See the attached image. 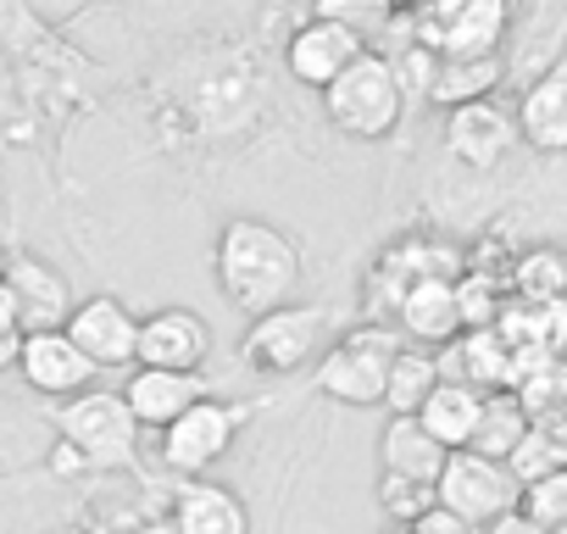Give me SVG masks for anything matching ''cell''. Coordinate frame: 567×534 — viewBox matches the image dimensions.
Segmentation results:
<instances>
[{
    "instance_id": "28",
    "label": "cell",
    "mask_w": 567,
    "mask_h": 534,
    "mask_svg": "<svg viewBox=\"0 0 567 534\" xmlns=\"http://www.w3.org/2000/svg\"><path fill=\"white\" fill-rule=\"evenodd\" d=\"M517 512H523L534 528H545V534L567 528V468H561V473H545V479H534V484H523Z\"/></svg>"
},
{
    "instance_id": "31",
    "label": "cell",
    "mask_w": 567,
    "mask_h": 534,
    "mask_svg": "<svg viewBox=\"0 0 567 534\" xmlns=\"http://www.w3.org/2000/svg\"><path fill=\"white\" fill-rule=\"evenodd\" d=\"M84 7H101V0H34V12H40L45 23H68V18L84 12Z\"/></svg>"
},
{
    "instance_id": "14",
    "label": "cell",
    "mask_w": 567,
    "mask_h": 534,
    "mask_svg": "<svg viewBox=\"0 0 567 534\" xmlns=\"http://www.w3.org/2000/svg\"><path fill=\"white\" fill-rule=\"evenodd\" d=\"M368 45L357 34H346L340 23H323V18H307L290 40H284V68H290L296 84L307 90H329Z\"/></svg>"
},
{
    "instance_id": "17",
    "label": "cell",
    "mask_w": 567,
    "mask_h": 534,
    "mask_svg": "<svg viewBox=\"0 0 567 534\" xmlns=\"http://www.w3.org/2000/svg\"><path fill=\"white\" fill-rule=\"evenodd\" d=\"M440 357V379L473 384L478 396L489 390H512V346L501 340V329H462Z\"/></svg>"
},
{
    "instance_id": "5",
    "label": "cell",
    "mask_w": 567,
    "mask_h": 534,
    "mask_svg": "<svg viewBox=\"0 0 567 534\" xmlns=\"http://www.w3.org/2000/svg\"><path fill=\"white\" fill-rule=\"evenodd\" d=\"M245 423H250V407L223 401V396H206V401H195L189 412H178V418L162 429L156 456H162V468H167L173 479H206V473L234 451V440H239Z\"/></svg>"
},
{
    "instance_id": "19",
    "label": "cell",
    "mask_w": 567,
    "mask_h": 534,
    "mask_svg": "<svg viewBox=\"0 0 567 534\" xmlns=\"http://www.w3.org/2000/svg\"><path fill=\"white\" fill-rule=\"evenodd\" d=\"M512 123H517V140L523 145H534L545 156L567 151V68H550L545 79H534L523 90Z\"/></svg>"
},
{
    "instance_id": "10",
    "label": "cell",
    "mask_w": 567,
    "mask_h": 534,
    "mask_svg": "<svg viewBox=\"0 0 567 534\" xmlns=\"http://www.w3.org/2000/svg\"><path fill=\"white\" fill-rule=\"evenodd\" d=\"M212 357V324L195 307H162L140 318V351L134 368H167V373H200Z\"/></svg>"
},
{
    "instance_id": "37",
    "label": "cell",
    "mask_w": 567,
    "mask_h": 534,
    "mask_svg": "<svg viewBox=\"0 0 567 534\" xmlns=\"http://www.w3.org/2000/svg\"><path fill=\"white\" fill-rule=\"evenodd\" d=\"M401 7H406V12H412V7H423V0H395V12H401Z\"/></svg>"
},
{
    "instance_id": "3",
    "label": "cell",
    "mask_w": 567,
    "mask_h": 534,
    "mask_svg": "<svg viewBox=\"0 0 567 534\" xmlns=\"http://www.w3.org/2000/svg\"><path fill=\"white\" fill-rule=\"evenodd\" d=\"M401 346H406V340H401L395 329L362 324V329H351L346 340H334V346L318 357L312 379H318V390H323L329 401H340V407H384L390 357H395Z\"/></svg>"
},
{
    "instance_id": "21",
    "label": "cell",
    "mask_w": 567,
    "mask_h": 534,
    "mask_svg": "<svg viewBox=\"0 0 567 534\" xmlns=\"http://www.w3.org/2000/svg\"><path fill=\"white\" fill-rule=\"evenodd\" d=\"M501 73L506 62L501 57H434V73H429V101L434 106H467V101H495L501 90Z\"/></svg>"
},
{
    "instance_id": "9",
    "label": "cell",
    "mask_w": 567,
    "mask_h": 534,
    "mask_svg": "<svg viewBox=\"0 0 567 534\" xmlns=\"http://www.w3.org/2000/svg\"><path fill=\"white\" fill-rule=\"evenodd\" d=\"M68 340L90 357L95 373H128L134 351H140V318L117 301V296H84L68 312Z\"/></svg>"
},
{
    "instance_id": "35",
    "label": "cell",
    "mask_w": 567,
    "mask_h": 534,
    "mask_svg": "<svg viewBox=\"0 0 567 534\" xmlns=\"http://www.w3.org/2000/svg\"><path fill=\"white\" fill-rule=\"evenodd\" d=\"M0 329H18V307H12V290L0 279Z\"/></svg>"
},
{
    "instance_id": "26",
    "label": "cell",
    "mask_w": 567,
    "mask_h": 534,
    "mask_svg": "<svg viewBox=\"0 0 567 534\" xmlns=\"http://www.w3.org/2000/svg\"><path fill=\"white\" fill-rule=\"evenodd\" d=\"M567 468V434H556V429H539V423H528V434L512 445V456H506V473L517 479V490L523 484H534V479H545V473H561Z\"/></svg>"
},
{
    "instance_id": "6",
    "label": "cell",
    "mask_w": 567,
    "mask_h": 534,
    "mask_svg": "<svg viewBox=\"0 0 567 534\" xmlns=\"http://www.w3.org/2000/svg\"><path fill=\"white\" fill-rule=\"evenodd\" d=\"M506 23V0H423L412 7V45L429 57H501Z\"/></svg>"
},
{
    "instance_id": "12",
    "label": "cell",
    "mask_w": 567,
    "mask_h": 534,
    "mask_svg": "<svg viewBox=\"0 0 567 534\" xmlns=\"http://www.w3.org/2000/svg\"><path fill=\"white\" fill-rule=\"evenodd\" d=\"M0 279L12 290V307H18V329L23 335H45V329H62L68 312H73V285L56 274L51 261L40 256H12L0 261Z\"/></svg>"
},
{
    "instance_id": "7",
    "label": "cell",
    "mask_w": 567,
    "mask_h": 534,
    "mask_svg": "<svg viewBox=\"0 0 567 534\" xmlns=\"http://www.w3.org/2000/svg\"><path fill=\"white\" fill-rule=\"evenodd\" d=\"M323 335H329V312L290 301V307H278V312L250 318V329L239 340V357H245L250 373L284 379V373H301L312 357H323Z\"/></svg>"
},
{
    "instance_id": "38",
    "label": "cell",
    "mask_w": 567,
    "mask_h": 534,
    "mask_svg": "<svg viewBox=\"0 0 567 534\" xmlns=\"http://www.w3.org/2000/svg\"><path fill=\"white\" fill-rule=\"evenodd\" d=\"M556 534H567V528H556Z\"/></svg>"
},
{
    "instance_id": "33",
    "label": "cell",
    "mask_w": 567,
    "mask_h": 534,
    "mask_svg": "<svg viewBox=\"0 0 567 534\" xmlns=\"http://www.w3.org/2000/svg\"><path fill=\"white\" fill-rule=\"evenodd\" d=\"M18 351H23V329H0V373L18 368Z\"/></svg>"
},
{
    "instance_id": "29",
    "label": "cell",
    "mask_w": 567,
    "mask_h": 534,
    "mask_svg": "<svg viewBox=\"0 0 567 534\" xmlns=\"http://www.w3.org/2000/svg\"><path fill=\"white\" fill-rule=\"evenodd\" d=\"M379 506H384V523H417L434 506V484H412V479L379 473Z\"/></svg>"
},
{
    "instance_id": "24",
    "label": "cell",
    "mask_w": 567,
    "mask_h": 534,
    "mask_svg": "<svg viewBox=\"0 0 567 534\" xmlns=\"http://www.w3.org/2000/svg\"><path fill=\"white\" fill-rule=\"evenodd\" d=\"M434 384H440V357L423 351V346H401V351L390 357V379H384V407H390V418H412V412L429 401Z\"/></svg>"
},
{
    "instance_id": "20",
    "label": "cell",
    "mask_w": 567,
    "mask_h": 534,
    "mask_svg": "<svg viewBox=\"0 0 567 534\" xmlns=\"http://www.w3.org/2000/svg\"><path fill=\"white\" fill-rule=\"evenodd\" d=\"M445 456H451V451H445L417 418H390L384 434H379V462H384V473H395V479L434 484L440 468H445Z\"/></svg>"
},
{
    "instance_id": "2",
    "label": "cell",
    "mask_w": 567,
    "mask_h": 534,
    "mask_svg": "<svg viewBox=\"0 0 567 534\" xmlns=\"http://www.w3.org/2000/svg\"><path fill=\"white\" fill-rule=\"evenodd\" d=\"M323 112L340 134L351 140H390L406 117V84L395 73V57L362 51L329 90H323Z\"/></svg>"
},
{
    "instance_id": "15",
    "label": "cell",
    "mask_w": 567,
    "mask_h": 534,
    "mask_svg": "<svg viewBox=\"0 0 567 534\" xmlns=\"http://www.w3.org/2000/svg\"><path fill=\"white\" fill-rule=\"evenodd\" d=\"M395 329L406 346L423 351H445L462 335V312H456V279H417L401 290L395 301Z\"/></svg>"
},
{
    "instance_id": "8",
    "label": "cell",
    "mask_w": 567,
    "mask_h": 534,
    "mask_svg": "<svg viewBox=\"0 0 567 534\" xmlns=\"http://www.w3.org/2000/svg\"><path fill=\"white\" fill-rule=\"evenodd\" d=\"M517 479L506 473V462H489L478 451H451L440 479H434V506H445L451 517H462L473 534L484 523H495L501 512L517 506Z\"/></svg>"
},
{
    "instance_id": "11",
    "label": "cell",
    "mask_w": 567,
    "mask_h": 534,
    "mask_svg": "<svg viewBox=\"0 0 567 534\" xmlns=\"http://www.w3.org/2000/svg\"><path fill=\"white\" fill-rule=\"evenodd\" d=\"M18 373H23V384H29L34 396H51V401H73V396L95 390V368H90V357L68 340V329L23 335Z\"/></svg>"
},
{
    "instance_id": "27",
    "label": "cell",
    "mask_w": 567,
    "mask_h": 534,
    "mask_svg": "<svg viewBox=\"0 0 567 534\" xmlns=\"http://www.w3.org/2000/svg\"><path fill=\"white\" fill-rule=\"evenodd\" d=\"M312 18L340 23L346 34H357V40L368 45L373 34H384V29H390L395 0H312Z\"/></svg>"
},
{
    "instance_id": "18",
    "label": "cell",
    "mask_w": 567,
    "mask_h": 534,
    "mask_svg": "<svg viewBox=\"0 0 567 534\" xmlns=\"http://www.w3.org/2000/svg\"><path fill=\"white\" fill-rule=\"evenodd\" d=\"M173 534H250V512L217 479H178V490H173Z\"/></svg>"
},
{
    "instance_id": "25",
    "label": "cell",
    "mask_w": 567,
    "mask_h": 534,
    "mask_svg": "<svg viewBox=\"0 0 567 534\" xmlns=\"http://www.w3.org/2000/svg\"><path fill=\"white\" fill-rule=\"evenodd\" d=\"M523 434H528V412H523V401H517L512 390H489L484 407H478V429H473L467 451H478V456H489V462H506L512 445H517Z\"/></svg>"
},
{
    "instance_id": "32",
    "label": "cell",
    "mask_w": 567,
    "mask_h": 534,
    "mask_svg": "<svg viewBox=\"0 0 567 534\" xmlns=\"http://www.w3.org/2000/svg\"><path fill=\"white\" fill-rule=\"evenodd\" d=\"M478 534H545V528H534V523H528V517H523V512L512 506V512H501L495 523H484Z\"/></svg>"
},
{
    "instance_id": "13",
    "label": "cell",
    "mask_w": 567,
    "mask_h": 534,
    "mask_svg": "<svg viewBox=\"0 0 567 534\" xmlns=\"http://www.w3.org/2000/svg\"><path fill=\"white\" fill-rule=\"evenodd\" d=\"M512 145H517V123H512V112H506L501 101L451 106V117H445V151H451L462 167L489 173V167H501V162L512 156Z\"/></svg>"
},
{
    "instance_id": "23",
    "label": "cell",
    "mask_w": 567,
    "mask_h": 534,
    "mask_svg": "<svg viewBox=\"0 0 567 534\" xmlns=\"http://www.w3.org/2000/svg\"><path fill=\"white\" fill-rule=\"evenodd\" d=\"M506 285L523 307H556L567 301V250L556 245H534L506 267Z\"/></svg>"
},
{
    "instance_id": "34",
    "label": "cell",
    "mask_w": 567,
    "mask_h": 534,
    "mask_svg": "<svg viewBox=\"0 0 567 534\" xmlns=\"http://www.w3.org/2000/svg\"><path fill=\"white\" fill-rule=\"evenodd\" d=\"M51 473H84V462H79V451L56 440V451H51Z\"/></svg>"
},
{
    "instance_id": "36",
    "label": "cell",
    "mask_w": 567,
    "mask_h": 534,
    "mask_svg": "<svg viewBox=\"0 0 567 534\" xmlns=\"http://www.w3.org/2000/svg\"><path fill=\"white\" fill-rule=\"evenodd\" d=\"M384 534H412V523H384Z\"/></svg>"
},
{
    "instance_id": "4",
    "label": "cell",
    "mask_w": 567,
    "mask_h": 534,
    "mask_svg": "<svg viewBox=\"0 0 567 534\" xmlns=\"http://www.w3.org/2000/svg\"><path fill=\"white\" fill-rule=\"evenodd\" d=\"M56 434L95 473L128 468L134 462V445H140V423L128 418V407H123L117 390H84V396L62 401L56 407Z\"/></svg>"
},
{
    "instance_id": "30",
    "label": "cell",
    "mask_w": 567,
    "mask_h": 534,
    "mask_svg": "<svg viewBox=\"0 0 567 534\" xmlns=\"http://www.w3.org/2000/svg\"><path fill=\"white\" fill-rule=\"evenodd\" d=\"M412 534H473V528H467L462 517H451L445 506H429V512L412 523Z\"/></svg>"
},
{
    "instance_id": "22",
    "label": "cell",
    "mask_w": 567,
    "mask_h": 534,
    "mask_svg": "<svg viewBox=\"0 0 567 534\" xmlns=\"http://www.w3.org/2000/svg\"><path fill=\"white\" fill-rule=\"evenodd\" d=\"M478 407H484V396H478L473 384L440 379L412 418H417L445 451H467V440H473V429H478Z\"/></svg>"
},
{
    "instance_id": "39",
    "label": "cell",
    "mask_w": 567,
    "mask_h": 534,
    "mask_svg": "<svg viewBox=\"0 0 567 534\" xmlns=\"http://www.w3.org/2000/svg\"><path fill=\"white\" fill-rule=\"evenodd\" d=\"M561 68H567V57H561Z\"/></svg>"
},
{
    "instance_id": "1",
    "label": "cell",
    "mask_w": 567,
    "mask_h": 534,
    "mask_svg": "<svg viewBox=\"0 0 567 534\" xmlns=\"http://www.w3.org/2000/svg\"><path fill=\"white\" fill-rule=\"evenodd\" d=\"M217 290L250 318L290 307L301 290V245L278 223L228 217L217 234Z\"/></svg>"
},
{
    "instance_id": "16",
    "label": "cell",
    "mask_w": 567,
    "mask_h": 534,
    "mask_svg": "<svg viewBox=\"0 0 567 534\" xmlns=\"http://www.w3.org/2000/svg\"><path fill=\"white\" fill-rule=\"evenodd\" d=\"M123 396V407H128V418L140 423V429H167L178 412H189L195 401H206L212 390H206V379L200 373H167V368H128V384L117 390Z\"/></svg>"
}]
</instances>
